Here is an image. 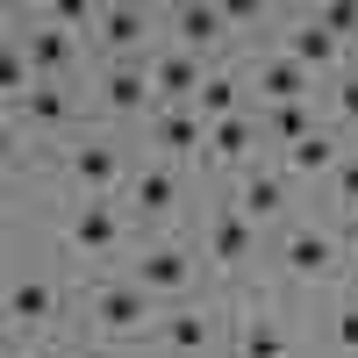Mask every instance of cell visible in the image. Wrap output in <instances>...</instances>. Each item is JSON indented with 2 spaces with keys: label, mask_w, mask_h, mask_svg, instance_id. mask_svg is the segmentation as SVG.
<instances>
[{
  "label": "cell",
  "mask_w": 358,
  "mask_h": 358,
  "mask_svg": "<svg viewBox=\"0 0 358 358\" xmlns=\"http://www.w3.org/2000/svg\"><path fill=\"white\" fill-rule=\"evenodd\" d=\"M258 79H265V94H273V108H294L308 94V65H294V57H265Z\"/></svg>",
  "instance_id": "5b68a950"
},
{
  "label": "cell",
  "mask_w": 358,
  "mask_h": 358,
  "mask_svg": "<svg viewBox=\"0 0 358 358\" xmlns=\"http://www.w3.org/2000/svg\"><path fill=\"white\" fill-rule=\"evenodd\" d=\"M158 143H165V151H194V143H201V115L165 108V115H158Z\"/></svg>",
  "instance_id": "ac0fdd59"
},
{
  "label": "cell",
  "mask_w": 358,
  "mask_h": 358,
  "mask_svg": "<svg viewBox=\"0 0 358 358\" xmlns=\"http://www.w3.org/2000/svg\"><path fill=\"white\" fill-rule=\"evenodd\" d=\"M337 194H344V201H358V165H337Z\"/></svg>",
  "instance_id": "4dcf8cb0"
},
{
  "label": "cell",
  "mask_w": 358,
  "mask_h": 358,
  "mask_svg": "<svg viewBox=\"0 0 358 358\" xmlns=\"http://www.w3.org/2000/svg\"><path fill=\"white\" fill-rule=\"evenodd\" d=\"M29 122H65V94H57V86H36V94H29Z\"/></svg>",
  "instance_id": "cb8c5ba5"
},
{
  "label": "cell",
  "mask_w": 358,
  "mask_h": 358,
  "mask_svg": "<svg viewBox=\"0 0 358 358\" xmlns=\"http://www.w3.org/2000/svg\"><path fill=\"white\" fill-rule=\"evenodd\" d=\"M287 273H301V280L330 273V236H322V229H301V236L287 244Z\"/></svg>",
  "instance_id": "9c48e42d"
},
{
  "label": "cell",
  "mask_w": 358,
  "mask_h": 358,
  "mask_svg": "<svg viewBox=\"0 0 358 358\" xmlns=\"http://www.w3.org/2000/svg\"><path fill=\"white\" fill-rule=\"evenodd\" d=\"M280 208H287V187H280V179H244V194H236V215H244V222H273L280 215Z\"/></svg>",
  "instance_id": "8992f818"
},
{
  "label": "cell",
  "mask_w": 358,
  "mask_h": 358,
  "mask_svg": "<svg viewBox=\"0 0 358 358\" xmlns=\"http://www.w3.org/2000/svg\"><path fill=\"white\" fill-rule=\"evenodd\" d=\"M265 8H258V0H229V8H222V22H258Z\"/></svg>",
  "instance_id": "f1b7e54d"
},
{
  "label": "cell",
  "mask_w": 358,
  "mask_h": 358,
  "mask_svg": "<svg viewBox=\"0 0 358 358\" xmlns=\"http://www.w3.org/2000/svg\"><path fill=\"white\" fill-rule=\"evenodd\" d=\"M115 244V215H108V201H86L79 215H72V251H108Z\"/></svg>",
  "instance_id": "52a82bcc"
},
{
  "label": "cell",
  "mask_w": 358,
  "mask_h": 358,
  "mask_svg": "<svg viewBox=\"0 0 358 358\" xmlns=\"http://www.w3.org/2000/svg\"><path fill=\"white\" fill-rule=\"evenodd\" d=\"M22 79H29V57L8 50V57H0V86H8V94H22Z\"/></svg>",
  "instance_id": "83f0119b"
},
{
  "label": "cell",
  "mask_w": 358,
  "mask_h": 358,
  "mask_svg": "<svg viewBox=\"0 0 358 358\" xmlns=\"http://www.w3.org/2000/svg\"><path fill=\"white\" fill-rule=\"evenodd\" d=\"M208 244H215V258H222V265H236V258L251 251V222H244V215L229 208V215H215V229H208Z\"/></svg>",
  "instance_id": "7c38bea8"
},
{
  "label": "cell",
  "mask_w": 358,
  "mask_h": 358,
  "mask_svg": "<svg viewBox=\"0 0 358 358\" xmlns=\"http://www.w3.org/2000/svg\"><path fill=\"white\" fill-rule=\"evenodd\" d=\"M351 244H358V215H351Z\"/></svg>",
  "instance_id": "1f68e13d"
},
{
  "label": "cell",
  "mask_w": 358,
  "mask_h": 358,
  "mask_svg": "<svg viewBox=\"0 0 358 358\" xmlns=\"http://www.w3.org/2000/svg\"><path fill=\"white\" fill-rule=\"evenodd\" d=\"M337 108H344V122H358V79H344V86H337Z\"/></svg>",
  "instance_id": "f546056e"
},
{
  "label": "cell",
  "mask_w": 358,
  "mask_h": 358,
  "mask_svg": "<svg viewBox=\"0 0 358 358\" xmlns=\"http://www.w3.org/2000/svg\"><path fill=\"white\" fill-rule=\"evenodd\" d=\"M273 136L287 143V151H294V143H308L315 129H308V115H301V101H294V108H273Z\"/></svg>",
  "instance_id": "7402d4cb"
},
{
  "label": "cell",
  "mask_w": 358,
  "mask_h": 358,
  "mask_svg": "<svg viewBox=\"0 0 358 358\" xmlns=\"http://www.w3.org/2000/svg\"><path fill=\"white\" fill-rule=\"evenodd\" d=\"M50 22H101V8H86V0H50Z\"/></svg>",
  "instance_id": "4316f807"
},
{
  "label": "cell",
  "mask_w": 358,
  "mask_h": 358,
  "mask_svg": "<svg viewBox=\"0 0 358 358\" xmlns=\"http://www.w3.org/2000/svg\"><path fill=\"white\" fill-rule=\"evenodd\" d=\"M94 315H101V330H136V322L151 315V294H143V287H101Z\"/></svg>",
  "instance_id": "6da1fadb"
},
{
  "label": "cell",
  "mask_w": 358,
  "mask_h": 358,
  "mask_svg": "<svg viewBox=\"0 0 358 358\" xmlns=\"http://www.w3.org/2000/svg\"><path fill=\"white\" fill-rule=\"evenodd\" d=\"M244 358H287V337L273 330V322H251L244 330Z\"/></svg>",
  "instance_id": "603a6c76"
},
{
  "label": "cell",
  "mask_w": 358,
  "mask_h": 358,
  "mask_svg": "<svg viewBox=\"0 0 358 358\" xmlns=\"http://www.w3.org/2000/svg\"><path fill=\"white\" fill-rule=\"evenodd\" d=\"M165 344H172V351H201V344H215V315H194V308L165 315Z\"/></svg>",
  "instance_id": "30bf717a"
},
{
  "label": "cell",
  "mask_w": 358,
  "mask_h": 358,
  "mask_svg": "<svg viewBox=\"0 0 358 358\" xmlns=\"http://www.w3.org/2000/svg\"><path fill=\"white\" fill-rule=\"evenodd\" d=\"M315 22L330 29V36H351V29H358V8H351V0H337V8H322Z\"/></svg>",
  "instance_id": "d4e9b609"
},
{
  "label": "cell",
  "mask_w": 358,
  "mask_h": 358,
  "mask_svg": "<svg viewBox=\"0 0 358 358\" xmlns=\"http://www.w3.org/2000/svg\"><path fill=\"white\" fill-rule=\"evenodd\" d=\"M337 57V36L322 22H308V29H294V65H330Z\"/></svg>",
  "instance_id": "2e32d148"
},
{
  "label": "cell",
  "mask_w": 358,
  "mask_h": 358,
  "mask_svg": "<svg viewBox=\"0 0 358 358\" xmlns=\"http://www.w3.org/2000/svg\"><path fill=\"white\" fill-rule=\"evenodd\" d=\"M86 358H108V351H86Z\"/></svg>",
  "instance_id": "836d02e7"
},
{
  "label": "cell",
  "mask_w": 358,
  "mask_h": 358,
  "mask_svg": "<svg viewBox=\"0 0 358 358\" xmlns=\"http://www.w3.org/2000/svg\"><path fill=\"white\" fill-rule=\"evenodd\" d=\"M330 337H337V351H351V358H358V308H337Z\"/></svg>",
  "instance_id": "484cf974"
},
{
  "label": "cell",
  "mask_w": 358,
  "mask_h": 358,
  "mask_svg": "<svg viewBox=\"0 0 358 358\" xmlns=\"http://www.w3.org/2000/svg\"><path fill=\"white\" fill-rule=\"evenodd\" d=\"M151 79H158V94H201V86H208V72H201L194 50H165L151 65Z\"/></svg>",
  "instance_id": "277c9868"
},
{
  "label": "cell",
  "mask_w": 358,
  "mask_h": 358,
  "mask_svg": "<svg viewBox=\"0 0 358 358\" xmlns=\"http://www.w3.org/2000/svg\"><path fill=\"white\" fill-rule=\"evenodd\" d=\"M172 194H179V187H172V172H143V179H136V208H143V215H165Z\"/></svg>",
  "instance_id": "44dd1931"
},
{
  "label": "cell",
  "mask_w": 358,
  "mask_h": 358,
  "mask_svg": "<svg viewBox=\"0 0 358 358\" xmlns=\"http://www.w3.org/2000/svg\"><path fill=\"white\" fill-rule=\"evenodd\" d=\"M72 172H79L86 194H108L115 179H122V158H115V143H79V151H72Z\"/></svg>",
  "instance_id": "3957f363"
},
{
  "label": "cell",
  "mask_w": 358,
  "mask_h": 358,
  "mask_svg": "<svg viewBox=\"0 0 358 358\" xmlns=\"http://www.w3.org/2000/svg\"><path fill=\"white\" fill-rule=\"evenodd\" d=\"M29 65H36L43 79L65 72L72 65V36H65V29H36V36H29Z\"/></svg>",
  "instance_id": "8fae6325"
},
{
  "label": "cell",
  "mask_w": 358,
  "mask_h": 358,
  "mask_svg": "<svg viewBox=\"0 0 358 358\" xmlns=\"http://www.w3.org/2000/svg\"><path fill=\"white\" fill-rule=\"evenodd\" d=\"M194 108L208 115V122H229V108H236V86H229V79L215 72V79H208V86H201V94H194Z\"/></svg>",
  "instance_id": "ffe728a7"
},
{
  "label": "cell",
  "mask_w": 358,
  "mask_h": 358,
  "mask_svg": "<svg viewBox=\"0 0 358 358\" xmlns=\"http://www.w3.org/2000/svg\"><path fill=\"white\" fill-rule=\"evenodd\" d=\"M251 151V122H236V115H229V122H215V129H208V158H244Z\"/></svg>",
  "instance_id": "e0dca14e"
},
{
  "label": "cell",
  "mask_w": 358,
  "mask_h": 358,
  "mask_svg": "<svg viewBox=\"0 0 358 358\" xmlns=\"http://www.w3.org/2000/svg\"><path fill=\"white\" fill-rule=\"evenodd\" d=\"M151 86H158L151 72L122 65V72H108V79H101V94H108V108H122V115H129V108H143V101H151Z\"/></svg>",
  "instance_id": "ba28073f"
},
{
  "label": "cell",
  "mask_w": 358,
  "mask_h": 358,
  "mask_svg": "<svg viewBox=\"0 0 358 358\" xmlns=\"http://www.w3.org/2000/svg\"><path fill=\"white\" fill-rule=\"evenodd\" d=\"M287 165H294V172H330V165H337V143L315 129L308 143H294V151H287Z\"/></svg>",
  "instance_id": "d6986e66"
},
{
  "label": "cell",
  "mask_w": 358,
  "mask_h": 358,
  "mask_svg": "<svg viewBox=\"0 0 358 358\" xmlns=\"http://www.w3.org/2000/svg\"><path fill=\"white\" fill-rule=\"evenodd\" d=\"M187 280H194V258L187 251H151V258L136 265V287L143 294H179Z\"/></svg>",
  "instance_id": "7a4b0ae2"
},
{
  "label": "cell",
  "mask_w": 358,
  "mask_h": 358,
  "mask_svg": "<svg viewBox=\"0 0 358 358\" xmlns=\"http://www.w3.org/2000/svg\"><path fill=\"white\" fill-rule=\"evenodd\" d=\"M222 36V8H179V43L187 50H208Z\"/></svg>",
  "instance_id": "5bb4252c"
},
{
  "label": "cell",
  "mask_w": 358,
  "mask_h": 358,
  "mask_svg": "<svg viewBox=\"0 0 358 358\" xmlns=\"http://www.w3.org/2000/svg\"><path fill=\"white\" fill-rule=\"evenodd\" d=\"M36 358H65V351H36Z\"/></svg>",
  "instance_id": "d6a6232c"
},
{
  "label": "cell",
  "mask_w": 358,
  "mask_h": 358,
  "mask_svg": "<svg viewBox=\"0 0 358 358\" xmlns=\"http://www.w3.org/2000/svg\"><path fill=\"white\" fill-rule=\"evenodd\" d=\"M143 29H151V15H143V8H101V36H108L115 50L143 43Z\"/></svg>",
  "instance_id": "4fadbf2b"
},
{
  "label": "cell",
  "mask_w": 358,
  "mask_h": 358,
  "mask_svg": "<svg viewBox=\"0 0 358 358\" xmlns=\"http://www.w3.org/2000/svg\"><path fill=\"white\" fill-rule=\"evenodd\" d=\"M8 315H15V322H43V315H50V287H43V280H15V287H8Z\"/></svg>",
  "instance_id": "9a60e30c"
}]
</instances>
